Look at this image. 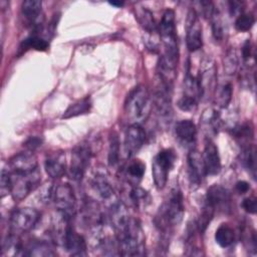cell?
Wrapping results in <instances>:
<instances>
[{"instance_id": "obj_1", "label": "cell", "mask_w": 257, "mask_h": 257, "mask_svg": "<svg viewBox=\"0 0 257 257\" xmlns=\"http://www.w3.org/2000/svg\"><path fill=\"white\" fill-rule=\"evenodd\" d=\"M185 213L184 199L180 189L175 188L171 191L168 199L159 208L155 218L158 229L164 234L171 233L174 227L178 226L183 220Z\"/></svg>"}, {"instance_id": "obj_2", "label": "cell", "mask_w": 257, "mask_h": 257, "mask_svg": "<svg viewBox=\"0 0 257 257\" xmlns=\"http://www.w3.org/2000/svg\"><path fill=\"white\" fill-rule=\"evenodd\" d=\"M153 100L146 86L140 84L134 87L126 95L123 109L131 124H142L149 117Z\"/></svg>"}, {"instance_id": "obj_3", "label": "cell", "mask_w": 257, "mask_h": 257, "mask_svg": "<svg viewBox=\"0 0 257 257\" xmlns=\"http://www.w3.org/2000/svg\"><path fill=\"white\" fill-rule=\"evenodd\" d=\"M115 236L118 242L119 255L143 256L146 254L145 236L138 219L131 217L125 227Z\"/></svg>"}, {"instance_id": "obj_4", "label": "cell", "mask_w": 257, "mask_h": 257, "mask_svg": "<svg viewBox=\"0 0 257 257\" xmlns=\"http://www.w3.org/2000/svg\"><path fill=\"white\" fill-rule=\"evenodd\" d=\"M158 30L161 36V41L164 46V56L178 64L179 61V45L176 32L175 12L172 9H167L158 25Z\"/></svg>"}, {"instance_id": "obj_5", "label": "cell", "mask_w": 257, "mask_h": 257, "mask_svg": "<svg viewBox=\"0 0 257 257\" xmlns=\"http://www.w3.org/2000/svg\"><path fill=\"white\" fill-rule=\"evenodd\" d=\"M51 201L54 203L58 214L65 220L70 222L74 218L76 213V198L69 184H60L53 187Z\"/></svg>"}, {"instance_id": "obj_6", "label": "cell", "mask_w": 257, "mask_h": 257, "mask_svg": "<svg viewBox=\"0 0 257 257\" xmlns=\"http://www.w3.org/2000/svg\"><path fill=\"white\" fill-rule=\"evenodd\" d=\"M177 156L173 149H164L155 156L152 164V174L157 189L162 190L167 185L169 173L174 168Z\"/></svg>"}, {"instance_id": "obj_7", "label": "cell", "mask_w": 257, "mask_h": 257, "mask_svg": "<svg viewBox=\"0 0 257 257\" xmlns=\"http://www.w3.org/2000/svg\"><path fill=\"white\" fill-rule=\"evenodd\" d=\"M11 179L12 186L10 194L15 201H21L39 186L41 181V174L38 169L27 174L11 173Z\"/></svg>"}, {"instance_id": "obj_8", "label": "cell", "mask_w": 257, "mask_h": 257, "mask_svg": "<svg viewBox=\"0 0 257 257\" xmlns=\"http://www.w3.org/2000/svg\"><path fill=\"white\" fill-rule=\"evenodd\" d=\"M201 91L197 76L190 71V64L187 65V71L184 78L183 92L178 101V106L184 111H193L197 108L201 99Z\"/></svg>"}, {"instance_id": "obj_9", "label": "cell", "mask_w": 257, "mask_h": 257, "mask_svg": "<svg viewBox=\"0 0 257 257\" xmlns=\"http://www.w3.org/2000/svg\"><path fill=\"white\" fill-rule=\"evenodd\" d=\"M41 214L34 208L23 207L16 209L10 217L11 233L20 235L31 231L39 222Z\"/></svg>"}, {"instance_id": "obj_10", "label": "cell", "mask_w": 257, "mask_h": 257, "mask_svg": "<svg viewBox=\"0 0 257 257\" xmlns=\"http://www.w3.org/2000/svg\"><path fill=\"white\" fill-rule=\"evenodd\" d=\"M92 157V152L87 145H78L74 148L71 154V162L67 169V175L70 180L79 182L82 180L89 162Z\"/></svg>"}, {"instance_id": "obj_11", "label": "cell", "mask_w": 257, "mask_h": 257, "mask_svg": "<svg viewBox=\"0 0 257 257\" xmlns=\"http://www.w3.org/2000/svg\"><path fill=\"white\" fill-rule=\"evenodd\" d=\"M90 188L96 199H98L107 207L118 200L106 174L103 172H95L90 180Z\"/></svg>"}, {"instance_id": "obj_12", "label": "cell", "mask_w": 257, "mask_h": 257, "mask_svg": "<svg viewBox=\"0 0 257 257\" xmlns=\"http://www.w3.org/2000/svg\"><path fill=\"white\" fill-rule=\"evenodd\" d=\"M186 43L189 51L195 52L203 45L202 25L195 9H190L186 21Z\"/></svg>"}, {"instance_id": "obj_13", "label": "cell", "mask_w": 257, "mask_h": 257, "mask_svg": "<svg viewBox=\"0 0 257 257\" xmlns=\"http://www.w3.org/2000/svg\"><path fill=\"white\" fill-rule=\"evenodd\" d=\"M196 76L200 86L201 97H206L215 91L217 86L216 66L210 58H207L202 62L201 70Z\"/></svg>"}, {"instance_id": "obj_14", "label": "cell", "mask_w": 257, "mask_h": 257, "mask_svg": "<svg viewBox=\"0 0 257 257\" xmlns=\"http://www.w3.org/2000/svg\"><path fill=\"white\" fill-rule=\"evenodd\" d=\"M146 132L142 124H131L123 139V151L126 158H133L145 145Z\"/></svg>"}, {"instance_id": "obj_15", "label": "cell", "mask_w": 257, "mask_h": 257, "mask_svg": "<svg viewBox=\"0 0 257 257\" xmlns=\"http://www.w3.org/2000/svg\"><path fill=\"white\" fill-rule=\"evenodd\" d=\"M61 244L68 254L72 256H86L87 254L85 239L82 235L77 233L70 224H68L65 230Z\"/></svg>"}, {"instance_id": "obj_16", "label": "cell", "mask_w": 257, "mask_h": 257, "mask_svg": "<svg viewBox=\"0 0 257 257\" xmlns=\"http://www.w3.org/2000/svg\"><path fill=\"white\" fill-rule=\"evenodd\" d=\"M187 166L190 184L192 186L199 187L205 176H207L202 154L195 149H191L187 157Z\"/></svg>"}, {"instance_id": "obj_17", "label": "cell", "mask_w": 257, "mask_h": 257, "mask_svg": "<svg viewBox=\"0 0 257 257\" xmlns=\"http://www.w3.org/2000/svg\"><path fill=\"white\" fill-rule=\"evenodd\" d=\"M21 13L28 24L33 28V33H38L42 29V2L38 0H26L21 4Z\"/></svg>"}, {"instance_id": "obj_18", "label": "cell", "mask_w": 257, "mask_h": 257, "mask_svg": "<svg viewBox=\"0 0 257 257\" xmlns=\"http://www.w3.org/2000/svg\"><path fill=\"white\" fill-rule=\"evenodd\" d=\"M204 202L209 204L213 209L216 210H229L231 203V195L229 191L221 185L211 186L207 193Z\"/></svg>"}, {"instance_id": "obj_19", "label": "cell", "mask_w": 257, "mask_h": 257, "mask_svg": "<svg viewBox=\"0 0 257 257\" xmlns=\"http://www.w3.org/2000/svg\"><path fill=\"white\" fill-rule=\"evenodd\" d=\"M36 157L31 152L19 153L12 157L8 164V170L12 174H27L37 169Z\"/></svg>"}, {"instance_id": "obj_20", "label": "cell", "mask_w": 257, "mask_h": 257, "mask_svg": "<svg viewBox=\"0 0 257 257\" xmlns=\"http://www.w3.org/2000/svg\"><path fill=\"white\" fill-rule=\"evenodd\" d=\"M202 158L207 176H215L220 173L222 166L219 151L216 145L210 139L206 141Z\"/></svg>"}, {"instance_id": "obj_21", "label": "cell", "mask_w": 257, "mask_h": 257, "mask_svg": "<svg viewBox=\"0 0 257 257\" xmlns=\"http://www.w3.org/2000/svg\"><path fill=\"white\" fill-rule=\"evenodd\" d=\"M175 134L181 145L190 150L194 149L197 138V127L193 120L182 119L178 121L175 126Z\"/></svg>"}, {"instance_id": "obj_22", "label": "cell", "mask_w": 257, "mask_h": 257, "mask_svg": "<svg viewBox=\"0 0 257 257\" xmlns=\"http://www.w3.org/2000/svg\"><path fill=\"white\" fill-rule=\"evenodd\" d=\"M46 174L52 180H58L62 178L67 172L65 155L62 152H54L49 154L44 163Z\"/></svg>"}, {"instance_id": "obj_23", "label": "cell", "mask_w": 257, "mask_h": 257, "mask_svg": "<svg viewBox=\"0 0 257 257\" xmlns=\"http://www.w3.org/2000/svg\"><path fill=\"white\" fill-rule=\"evenodd\" d=\"M127 186L128 188L124 192L128 204L136 209L146 208L151 201L149 193L138 186H132L130 184H127Z\"/></svg>"}, {"instance_id": "obj_24", "label": "cell", "mask_w": 257, "mask_h": 257, "mask_svg": "<svg viewBox=\"0 0 257 257\" xmlns=\"http://www.w3.org/2000/svg\"><path fill=\"white\" fill-rule=\"evenodd\" d=\"M202 126L204 132L208 135H216L218 134L221 125H222V119L219 111L215 108H207L201 118Z\"/></svg>"}, {"instance_id": "obj_25", "label": "cell", "mask_w": 257, "mask_h": 257, "mask_svg": "<svg viewBox=\"0 0 257 257\" xmlns=\"http://www.w3.org/2000/svg\"><path fill=\"white\" fill-rule=\"evenodd\" d=\"M54 255L55 252L50 243L43 240H32L24 246L23 256L50 257Z\"/></svg>"}, {"instance_id": "obj_26", "label": "cell", "mask_w": 257, "mask_h": 257, "mask_svg": "<svg viewBox=\"0 0 257 257\" xmlns=\"http://www.w3.org/2000/svg\"><path fill=\"white\" fill-rule=\"evenodd\" d=\"M136 18L139 21L140 25L149 35H155L159 32L158 24L155 21L153 13L144 6H137L136 9Z\"/></svg>"}, {"instance_id": "obj_27", "label": "cell", "mask_w": 257, "mask_h": 257, "mask_svg": "<svg viewBox=\"0 0 257 257\" xmlns=\"http://www.w3.org/2000/svg\"><path fill=\"white\" fill-rule=\"evenodd\" d=\"M145 172L146 165L141 160L137 159L131 161L124 170V177L126 183L132 186H138V184L142 181Z\"/></svg>"}, {"instance_id": "obj_28", "label": "cell", "mask_w": 257, "mask_h": 257, "mask_svg": "<svg viewBox=\"0 0 257 257\" xmlns=\"http://www.w3.org/2000/svg\"><path fill=\"white\" fill-rule=\"evenodd\" d=\"M24 246L19 235L11 233L8 235L2 244V256H17L23 255Z\"/></svg>"}, {"instance_id": "obj_29", "label": "cell", "mask_w": 257, "mask_h": 257, "mask_svg": "<svg viewBox=\"0 0 257 257\" xmlns=\"http://www.w3.org/2000/svg\"><path fill=\"white\" fill-rule=\"evenodd\" d=\"M91 99L89 96H85L73 103H71L63 112L62 118H71L81 114L87 113L91 108Z\"/></svg>"}, {"instance_id": "obj_30", "label": "cell", "mask_w": 257, "mask_h": 257, "mask_svg": "<svg viewBox=\"0 0 257 257\" xmlns=\"http://www.w3.org/2000/svg\"><path fill=\"white\" fill-rule=\"evenodd\" d=\"M215 241L221 248H228L235 241V233L232 227L227 224H221L215 233Z\"/></svg>"}, {"instance_id": "obj_31", "label": "cell", "mask_w": 257, "mask_h": 257, "mask_svg": "<svg viewBox=\"0 0 257 257\" xmlns=\"http://www.w3.org/2000/svg\"><path fill=\"white\" fill-rule=\"evenodd\" d=\"M241 163L245 169L255 178L256 175V150L254 145L250 144L242 147L241 152Z\"/></svg>"}, {"instance_id": "obj_32", "label": "cell", "mask_w": 257, "mask_h": 257, "mask_svg": "<svg viewBox=\"0 0 257 257\" xmlns=\"http://www.w3.org/2000/svg\"><path fill=\"white\" fill-rule=\"evenodd\" d=\"M215 103L220 108H226L231 99L233 94L232 84L230 82L223 83L221 85H217L215 88Z\"/></svg>"}, {"instance_id": "obj_33", "label": "cell", "mask_w": 257, "mask_h": 257, "mask_svg": "<svg viewBox=\"0 0 257 257\" xmlns=\"http://www.w3.org/2000/svg\"><path fill=\"white\" fill-rule=\"evenodd\" d=\"M48 46H49V43L45 38L40 36L38 33H32L22 41L20 45V49L23 51L28 49L45 51L48 49Z\"/></svg>"}, {"instance_id": "obj_34", "label": "cell", "mask_w": 257, "mask_h": 257, "mask_svg": "<svg viewBox=\"0 0 257 257\" xmlns=\"http://www.w3.org/2000/svg\"><path fill=\"white\" fill-rule=\"evenodd\" d=\"M232 136L241 143L242 147L250 145L253 140V126L249 122L232 127Z\"/></svg>"}, {"instance_id": "obj_35", "label": "cell", "mask_w": 257, "mask_h": 257, "mask_svg": "<svg viewBox=\"0 0 257 257\" xmlns=\"http://www.w3.org/2000/svg\"><path fill=\"white\" fill-rule=\"evenodd\" d=\"M239 63H240V58H239L238 51L235 48H230L226 52L223 60L225 73L228 75L235 74L239 67Z\"/></svg>"}, {"instance_id": "obj_36", "label": "cell", "mask_w": 257, "mask_h": 257, "mask_svg": "<svg viewBox=\"0 0 257 257\" xmlns=\"http://www.w3.org/2000/svg\"><path fill=\"white\" fill-rule=\"evenodd\" d=\"M214 214H215V210L213 209V207H211L209 204L204 202L201 213H200V216H199L198 220L196 221L197 229H198L200 234H203L205 232L208 225L212 221V219L214 217Z\"/></svg>"}, {"instance_id": "obj_37", "label": "cell", "mask_w": 257, "mask_h": 257, "mask_svg": "<svg viewBox=\"0 0 257 257\" xmlns=\"http://www.w3.org/2000/svg\"><path fill=\"white\" fill-rule=\"evenodd\" d=\"M120 154V144L118 137L115 133H112L109 137V146H108V154L107 161L110 167H114L118 164Z\"/></svg>"}, {"instance_id": "obj_38", "label": "cell", "mask_w": 257, "mask_h": 257, "mask_svg": "<svg viewBox=\"0 0 257 257\" xmlns=\"http://www.w3.org/2000/svg\"><path fill=\"white\" fill-rule=\"evenodd\" d=\"M211 21L212 33L216 41H221L224 37V21L218 8H215L212 16L209 19Z\"/></svg>"}, {"instance_id": "obj_39", "label": "cell", "mask_w": 257, "mask_h": 257, "mask_svg": "<svg viewBox=\"0 0 257 257\" xmlns=\"http://www.w3.org/2000/svg\"><path fill=\"white\" fill-rule=\"evenodd\" d=\"M255 23V18L252 14L242 13L235 20V28L240 32L249 31Z\"/></svg>"}, {"instance_id": "obj_40", "label": "cell", "mask_w": 257, "mask_h": 257, "mask_svg": "<svg viewBox=\"0 0 257 257\" xmlns=\"http://www.w3.org/2000/svg\"><path fill=\"white\" fill-rule=\"evenodd\" d=\"M11 186H12L11 173L9 170L3 169L1 173V182H0V191H1L2 198L5 195H8L9 193H11Z\"/></svg>"}, {"instance_id": "obj_41", "label": "cell", "mask_w": 257, "mask_h": 257, "mask_svg": "<svg viewBox=\"0 0 257 257\" xmlns=\"http://www.w3.org/2000/svg\"><path fill=\"white\" fill-rule=\"evenodd\" d=\"M242 208L249 214H255L257 210V201L255 197H247L242 202Z\"/></svg>"}, {"instance_id": "obj_42", "label": "cell", "mask_w": 257, "mask_h": 257, "mask_svg": "<svg viewBox=\"0 0 257 257\" xmlns=\"http://www.w3.org/2000/svg\"><path fill=\"white\" fill-rule=\"evenodd\" d=\"M42 144V141L37 138V137H31L29 138L25 143H24V147L26 148V150L28 152L33 153L36 149H38Z\"/></svg>"}, {"instance_id": "obj_43", "label": "cell", "mask_w": 257, "mask_h": 257, "mask_svg": "<svg viewBox=\"0 0 257 257\" xmlns=\"http://www.w3.org/2000/svg\"><path fill=\"white\" fill-rule=\"evenodd\" d=\"M252 45H251V42L249 39H247L245 41V43L243 44L242 46V51H241V55H242V58L244 59L245 62L249 61L251 58H252Z\"/></svg>"}, {"instance_id": "obj_44", "label": "cell", "mask_w": 257, "mask_h": 257, "mask_svg": "<svg viewBox=\"0 0 257 257\" xmlns=\"http://www.w3.org/2000/svg\"><path fill=\"white\" fill-rule=\"evenodd\" d=\"M229 4V11H230V14L233 16H239L240 14H242V3L241 2H238V1H230L228 2Z\"/></svg>"}, {"instance_id": "obj_45", "label": "cell", "mask_w": 257, "mask_h": 257, "mask_svg": "<svg viewBox=\"0 0 257 257\" xmlns=\"http://www.w3.org/2000/svg\"><path fill=\"white\" fill-rule=\"evenodd\" d=\"M235 189L236 191L239 193V194H245L249 191L250 189V186L247 182L245 181H239L236 183V186H235Z\"/></svg>"}, {"instance_id": "obj_46", "label": "cell", "mask_w": 257, "mask_h": 257, "mask_svg": "<svg viewBox=\"0 0 257 257\" xmlns=\"http://www.w3.org/2000/svg\"><path fill=\"white\" fill-rule=\"evenodd\" d=\"M110 5H113V6H117V7H121L123 5V2H115V1H112V2H109Z\"/></svg>"}]
</instances>
